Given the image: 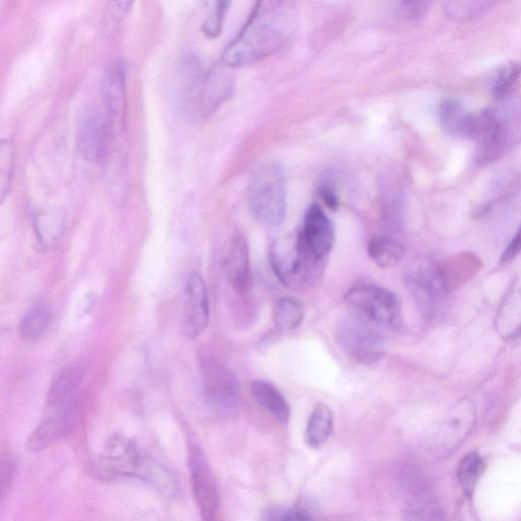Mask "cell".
Returning <instances> with one entry per match:
<instances>
[{"instance_id":"obj_15","label":"cell","mask_w":521,"mask_h":521,"mask_svg":"<svg viewBox=\"0 0 521 521\" xmlns=\"http://www.w3.org/2000/svg\"><path fill=\"white\" fill-rule=\"evenodd\" d=\"M300 234L308 249L320 260L330 254L335 243L334 226L318 204H312L305 214Z\"/></svg>"},{"instance_id":"obj_25","label":"cell","mask_w":521,"mask_h":521,"mask_svg":"<svg viewBox=\"0 0 521 521\" xmlns=\"http://www.w3.org/2000/svg\"><path fill=\"white\" fill-rule=\"evenodd\" d=\"M368 254L378 267L385 269L401 262L404 257V248L391 238L376 237L369 243Z\"/></svg>"},{"instance_id":"obj_19","label":"cell","mask_w":521,"mask_h":521,"mask_svg":"<svg viewBox=\"0 0 521 521\" xmlns=\"http://www.w3.org/2000/svg\"><path fill=\"white\" fill-rule=\"evenodd\" d=\"M475 421L476 411L471 401L463 400L456 405L447 423L443 448L445 453L449 454L466 440L474 428Z\"/></svg>"},{"instance_id":"obj_28","label":"cell","mask_w":521,"mask_h":521,"mask_svg":"<svg viewBox=\"0 0 521 521\" xmlns=\"http://www.w3.org/2000/svg\"><path fill=\"white\" fill-rule=\"evenodd\" d=\"M520 73V67L513 63L500 67L489 82L491 95L497 100L505 98L512 91Z\"/></svg>"},{"instance_id":"obj_26","label":"cell","mask_w":521,"mask_h":521,"mask_svg":"<svg viewBox=\"0 0 521 521\" xmlns=\"http://www.w3.org/2000/svg\"><path fill=\"white\" fill-rule=\"evenodd\" d=\"M485 470V461L478 452H471L463 457L457 469L458 483L467 495L471 496Z\"/></svg>"},{"instance_id":"obj_18","label":"cell","mask_w":521,"mask_h":521,"mask_svg":"<svg viewBox=\"0 0 521 521\" xmlns=\"http://www.w3.org/2000/svg\"><path fill=\"white\" fill-rule=\"evenodd\" d=\"M87 366L82 361H75L65 365L53 378L47 393V402L50 408L57 407L71 399L74 391L82 383Z\"/></svg>"},{"instance_id":"obj_32","label":"cell","mask_w":521,"mask_h":521,"mask_svg":"<svg viewBox=\"0 0 521 521\" xmlns=\"http://www.w3.org/2000/svg\"><path fill=\"white\" fill-rule=\"evenodd\" d=\"M430 5L427 2H401L398 6V14L405 19H420L425 16Z\"/></svg>"},{"instance_id":"obj_1","label":"cell","mask_w":521,"mask_h":521,"mask_svg":"<svg viewBox=\"0 0 521 521\" xmlns=\"http://www.w3.org/2000/svg\"><path fill=\"white\" fill-rule=\"evenodd\" d=\"M297 25L293 3H258L238 36L225 48L222 63L228 68H241L267 59L292 40Z\"/></svg>"},{"instance_id":"obj_12","label":"cell","mask_w":521,"mask_h":521,"mask_svg":"<svg viewBox=\"0 0 521 521\" xmlns=\"http://www.w3.org/2000/svg\"><path fill=\"white\" fill-rule=\"evenodd\" d=\"M109 125L105 124L95 106L86 107L78 123V147L83 157L93 163L104 160L108 154Z\"/></svg>"},{"instance_id":"obj_6","label":"cell","mask_w":521,"mask_h":521,"mask_svg":"<svg viewBox=\"0 0 521 521\" xmlns=\"http://www.w3.org/2000/svg\"><path fill=\"white\" fill-rule=\"evenodd\" d=\"M494 110L474 113L470 139L477 142L475 161L480 166L491 164L511 147L517 127Z\"/></svg>"},{"instance_id":"obj_34","label":"cell","mask_w":521,"mask_h":521,"mask_svg":"<svg viewBox=\"0 0 521 521\" xmlns=\"http://www.w3.org/2000/svg\"><path fill=\"white\" fill-rule=\"evenodd\" d=\"M521 253V226L502 255L501 262L506 264Z\"/></svg>"},{"instance_id":"obj_21","label":"cell","mask_w":521,"mask_h":521,"mask_svg":"<svg viewBox=\"0 0 521 521\" xmlns=\"http://www.w3.org/2000/svg\"><path fill=\"white\" fill-rule=\"evenodd\" d=\"M252 394L259 407L280 424L291 419V407L282 393L272 384L255 381L252 384Z\"/></svg>"},{"instance_id":"obj_14","label":"cell","mask_w":521,"mask_h":521,"mask_svg":"<svg viewBox=\"0 0 521 521\" xmlns=\"http://www.w3.org/2000/svg\"><path fill=\"white\" fill-rule=\"evenodd\" d=\"M210 319L206 283L200 273H193L187 284V300L183 330L190 339L198 338L208 327Z\"/></svg>"},{"instance_id":"obj_16","label":"cell","mask_w":521,"mask_h":521,"mask_svg":"<svg viewBox=\"0 0 521 521\" xmlns=\"http://www.w3.org/2000/svg\"><path fill=\"white\" fill-rule=\"evenodd\" d=\"M226 278L239 296H248L253 287L250 250L247 240L237 236L224 262Z\"/></svg>"},{"instance_id":"obj_5","label":"cell","mask_w":521,"mask_h":521,"mask_svg":"<svg viewBox=\"0 0 521 521\" xmlns=\"http://www.w3.org/2000/svg\"><path fill=\"white\" fill-rule=\"evenodd\" d=\"M344 300L354 314L379 328L397 330L402 325V310L398 298L389 289L368 282L352 286Z\"/></svg>"},{"instance_id":"obj_33","label":"cell","mask_w":521,"mask_h":521,"mask_svg":"<svg viewBox=\"0 0 521 521\" xmlns=\"http://www.w3.org/2000/svg\"><path fill=\"white\" fill-rule=\"evenodd\" d=\"M318 194L328 208L335 210L338 207V195L332 182L322 181L318 187Z\"/></svg>"},{"instance_id":"obj_13","label":"cell","mask_w":521,"mask_h":521,"mask_svg":"<svg viewBox=\"0 0 521 521\" xmlns=\"http://www.w3.org/2000/svg\"><path fill=\"white\" fill-rule=\"evenodd\" d=\"M51 409L29 437L28 447L31 451L46 448L65 438L73 429L77 409L72 399Z\"/></svg>"},{"instance_id":"obj_27","label":"cell","mask_w":521,"mask_h":521,"mask_svg":"<svg viewBox=\"0 0 521 521\" xmlns=\"http://www.w3.org/2000/svg\"><path fill=\"white\" fill-rule=\"evenodd\" d=\"M16 151L12 139L0 143V203L9 197L13 185Z\"/></svg>"},{"instance_id":"obj_17","label":"cell","mask_w":521,"mask_h":521,"mask_svg":"<svg viewBox=\"0 0 521 521\" xmlns=\"http://www.w3.org/2000/svg\"><path fill=\"white\" fill-rule=\"evenodd\" d=\"M68 224V211L64 207L42 209L33 217L37 243L43 250H51L61 242Z\"/></svg>"},{"instance_id":"obj_22","label":"cell","mask_w":521,"mask_h":521,"mask_svg":"<svg viewBox=\"0 0 521 521\" xmlns=\"http://www.w3.org/2000/svg\"><path fill=\"white\" fill-rule=\"evenodd\" d=\"M333 413L324 403H319L312 412L307 429L306 442L312 448H320L331 436L333 431Z\"/></svg>"},{"instance_id":"obj_23","label":"cell","mask_w":521,"mask_h":521,"mask_svg":"<svg viewBox=\"0 0 521 521\" xmlns=\"http://www.w3.org/2000/svg\"><path fill=\"white\" fill-rule=\"evenodd\" d=\"M52 322V311L45 304L33 306L20 323L21 336L31 342L40 341L48 332Z\"/></svg>"},{"instance_id":"obj_29","label":"cell","mask_w":521,"mask_h":521,"mask_svg":"<svg viewBox=\"0 0 521 521\" xmlns=\"http://www.w3.org/2000/svg\"><path fill=\"white\" fill-rule=\"evenodd\" d=\"M495 3L491 2H449L444 8L449 18L457 22H465L483 15Z\"/></svg>"},{"instance_id":"obj_30","label":"cell","mask_w":521,"mask_h":521,"mask_svg":"<svg viewBox=\"0 0 521 521\" xmlns=\"http://www.w3.org/2000/svg\"><path fill=\"white\" fill-rule=\"evenodd\" d=\"M230 3L228 2H217L213 9L208 14L206 20L203 23L202 31L205 36L209 39L217 38L223 28V22L226 13L229 9Z\"/></svg>"},{"instance_id":"obj_9","label":"cell","mask_w":521,"mask_h":521,"mask_svg":"<svg viewBox=\"0 0 521 521\" xmlns=\"http://www.w3.org/2000/svg\"><path fill=\"white\" fill-rule=\"evenodd\" d=\"M405 284L424 317L433 319L439 315L448 291L445 275L439 267H416L405 274Z\"/></svg>"},{"instance_id":"obj_7","label":"cell","mask_w":521,"mask_h":521,"mask_svg":"<svg viewBox=\"0 0 521 521\" xmlns=\"http://www.w3.org/2000/svg\"><path fill=\"white\" fill-rule=\"evenodd\" d=\"M336 339L345 354L361 364L374 365L385 356V342L380 328L356 314L339 322Z\"/></svg>"},{"instance_id":"obj_24","label":"cell","mask_w":521,"mask_h":521,"mask_svg":"<svg viewBox=\"0 0 521 521\" xmlns=\"http://www.w3.org/2000/svg\"><path fill=\"white\" fill-rule=\"evenodd\" d=\"M305 317L304 304L293 297L278 300L273 309V320L280 331H294L303 323Z\"/></svg>"},{"instance_id":"obj_3","label":"cell","mask_w":521,"mask_h":521,"mask_svg":"<svg viewBox=\"0 0 521 521\" xmlns=\"http://www.w3.org/2000/svg\"><path fill=\"white\" fill-rule=\"evenodd\" d=\"M269 258L280 282L294 291H303L318 281L325 262L308 249L300 231L294 237L276 241L270 248Z\"/></svg>"},{"instance_id":"obj_31","label":"cell","mask_w":521,"mask_h":521,"mask_svg":"<svg viewBox=\"0 0 521 521\" xmlns=\"http://www.w3.org/2000/svg\"><path fill=\"white\" fill-rule=\"evenodd\" d=\"M133 3L130 2H112L108 3L105 8V27L109 29L110 27H117L119 24L126 18L130 9L132 8Z\"/></svg>"},{"instance_id":"obj_10","label":"cell","mask_w":521,"mask_h":521,"mask_svg":"<svg viewBox=\"0 0 521 521\" xmlns=\"http://www.w3.org/2000/svg\"><path fill=\"white\" fill-rule=\"evenodd\" d=\"M189 470L202 521H216L219 504L216 482L204 453L196 445L189 448Z\"/></svg>"},{"instance_id":"obj_2","label":"cell","mask_w":521,"mask_h":521,"mask_svg":"<svg viewBox=\"0 0 521 521\" xmlns=\"http://www.w3.org/2000/svg\"><path fill=\"white\" fill-rule=\"evenodd\" d=\"M179 99L188 115H205L228 97L230 80L225 73L205 71L195 56L186 57L180 67Z\"/></svg>"},{"instance_id":"obj_11","label":"cell","mask_w":521,"mask_h":521,"mask_svg":"<svg viewBox=\"0 0 521 521\" xmlns=\"http://www.w3.org/2000/svg\"><path fill=\"white\" fill-rule=\"evenodd\" d=\"M102 97L109 128L125 130L127 104V68L122 60L113 61L102 80Z\"/></svg>"},{"instance_id":"obj_8","label":"cell","mask_w":521,"mask_h":521,"mask_svg":"<svg viewBox=\"0 0 521 521\" xmlns=\"http://www.w3.org/2000/svg\"><path fill=\"white\" fill-rule=\"evenodd\" d=\"M203 387L210 408L221 415H233L239 409L241 389L237 377L220 361L202 362Z\"/></svg>"},{"instance_id":"obj_4","label":"cell","mask_w":521,"mask_h":521,"mask_svg":"<svg viewBox=\"0 0 521 521\" xmlns=\"http://www.w3.org/2000/svg\"><path fill=\"white\" fill-rule=\"evenodd\" d=\"M249 203L256 219L265 227H279L286 215V182L280 164L261 166L249 186Z\"/></svg>"},{"instance_id":"obj_20","label":"cell","mask_w":521,"mask_h":521,"mask_svg":"<svg viewBox=\"0 0 521 521\" xmlns=\"http://www.w3.org/2000/svg\"><path fill=\"white\" fill-rule=\"evenodd\" d=\"M473 112L455 99L444 100L438 111L440 126L444 133L453 138L469 139Z\"/></svg>"},{"instance_id":"obj_35","label":"cell","mask_w":521,"mask_h":521,"mask_svg":"<svg viewBox=\"0 0 521 521\" xmlns=\"http://www.w3.org/2000/svg\"><path fill=\"white\" fill-rule=\"evenodd\" d=\"M275 521H312L311 517L300 510L287 511L280 514Z\"/></svg>"}]
</instances>
